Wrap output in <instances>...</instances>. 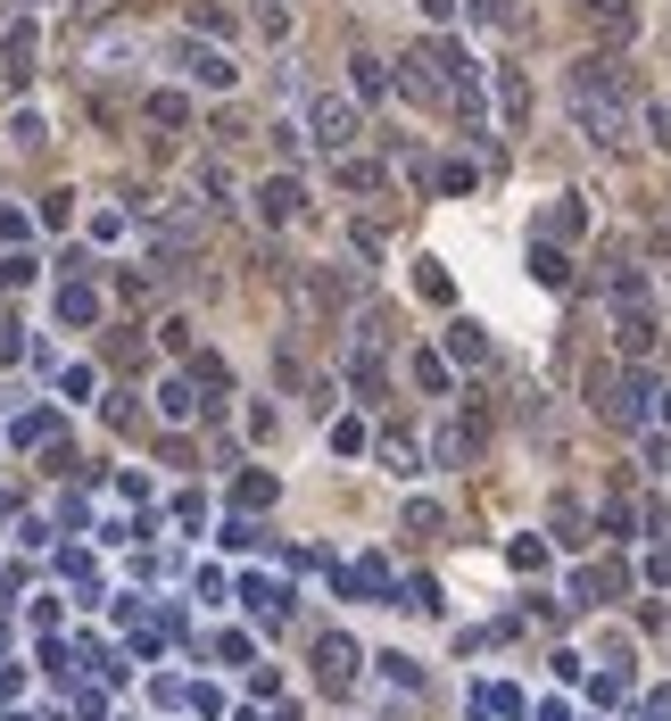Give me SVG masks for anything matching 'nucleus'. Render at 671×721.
Segmentation results:
<instances>
[{
  "mask_svg": "<svg viewBox=\"0 0 671 721\" xmlns=\"http://www.w3.org/2000/svg\"><path fill=\"white\" fill-rule=\"evenodd\" d=\"M356 134H365V116H356V100L349 92H307V141L316 150H356Z\"/></svg>",
  "mask_w": 671,
  "mask_h": 721,
  "instance_id": "f257e3e1",
  "label": "nucleus"
},
{
  "mask_svg": "<svg viewBox=\"0 0 671 721\" xmlns=\"http://www.w3.org/2000/svg\"><path fill=\"white\" fill-rule=\"evenodd\" d=\"M572 125H580V134H589L605 158L630 150V108H622V100H605V92H572Z\"/></svg>",
  "mask_w": 671,
  "mask_h": 721,
  "instance_id": "f03ea898",
  "label": "nucleus"
},
{
  "mask_svg": "<svg viewBox=\"0 0 671 721\" xmlns=\"http://www.w3.org/2000/svg\"><path fill=\"white\" fill-rule=\"evenodd\" d=\"M589 390H596V415H605V423H647V381L614 374V365H596Z\"/></svg>",
  "mask_w": 671,
  "mask_h": 721,
  "instance_id": "7ed1b4c3",
  "label": "nucleus"
},
{
  "mask_svg": "<svg viewBox=\"0 0 671 721\" xmlns=\"http://www.w3.org/2000/svg\"><path fill=\"white\" fill-rule=\"evenodd\" d=\"M572 18L589 25L596 50H622V42L638 34V0H572Z\"/></svg>",
  "mask_w": 671,
  "mask_h": 721,
  "instance_id": "20e7f679",
  "label": "nucleus"
},
{
  "mask_svg": "<svg viewBox=\"0 0 671 721\" xmlns=\"http://www.w3.org/2000/svg\"><path fill=\"white\" fill-rule=\"evenodd\" d=\"M614 341L630 348V357H647V348H655V316L630 299V283H614Z\"/></svg>",
  "mask_w": 671,
  "mask_h": 721,
  "instance_id": "39448f33",
  "label": "nucleus"
},
{
  "mask_svg": "<svg viewBox=\"0 0 671 721\" xmlns=\"http://www.w3.org/2000/svg\"><path fill=\"white\" fill-rule=\"evenodd\" d=\"M572 92H605V100H622V92H630V76H622V58H614V50H589V58H572Z\"/></svg>",
  "mask_w": 671,
  "mask_h": 721,
  "instance_id": "423d86ee",
  "label": "nucleus"
},
{
  "mask_svg": "<svg viewBox=\"0 0 671 721\" xmlns=\"http://www.w3.org/2000/svg\"><path fill=\"white\" fill-rule=\"evenodd\" d=\"M174 67H183L191 83H207V92H224V83H232V58L207 50V42H174Z\"/></svg>",
  "mask_w": 671,
  "mask_h": 721,
  "instance_id": "0eeeda50",
  "label": "nucleus"
},
{
  "mask_svg": "<svg viewBox=\"0 0 671 721\" xmlns=\"http://www.w3.org/2000/svg\"><path fill=\"white\" fill-rule=\"evenodd\" d=\"M473 25H481L489 42H522L531 34V9H522V0H473Z\"/></svg>",
  "mask_w": 671,
  "mask_h": 721,
  "instance_id": "6e6552de",
  "label": "nucleus"
},
{
  "mask_svg": "<svg viewBox=\"0 0 671 721\" xmlns=\"http://www.w3.org/2000/svg\"><path fill=\"white\" fill-rule=\"evenodd\" d=\"M498 116H505V134L531 125V83H522V67H498Z\"/></svg>",
  "mask_w": 671,
  "mask_h": 721,
  "instance_id": "1a4fd4ad",
  "label": "nucleus"
},
{
  "mask_svg": "<svg viewBox=\"0 0 671 721\" xmlns=\"http://www.w3.org/2000/svg\"><path fill=\"white\" fill-rule=\"evenodd\" d=\"M298 208H307V191H298V183H291V174H274V183H265V191H258V216H265V225H291V216H298Z\"/></svg>",
  "mask_w": 671,
  "mask_h": 721,
  "instance_id": "9d476101",
  "label": "nucleus"
},
{
  "mask_svg": "<svg viewBox=\"0 0 671 721\" xmlns=\"http://www.w3.org/2000/svg\"><path fill=\"white\" fill-rule=\"evenodd\" d=\"M316 672H323V688H349L356 680V646L349 639H323L316 646Z\"/></svg>",
  "mask_w": 671,
  "mask_h": 721,
  "instance_id": "9b49d317",
  "label": "nucleus"
},
{
  "mask_svg": "<svg viewBox=\"0 0 671 721\" xmlns=\"http://www.w3.org/2000/svg\"><path fill=\"white\" fill-rule=\"evenodd\" d=\"M340 183H349V191H373V199H390V174L373 167V158H356V150H340Z\"/></svg>",
  "mask_w": 671,
  "mask_h": 721,
  "instance_id": "f8f14e48",
  "label": "nucleus"
},
{
  "mask_svg": "<svg viewBox=\"0 0 671 721\" xmlns=\"http://www.w3.org/2000/svg\"><path fill=\"white\" fill-rule=\"evenodd\" d=\"M0 76H9V83H25V76H34V34H25V25H18L9 42H0Z\"/></svg>",
  "mask_w": 671,
  "mask_h": 721,
  "instance_id": "ddd939ff",
  "label": "nucleus"
},
{
  "mask_svg": "<svg viewBox=\"0 0 671 721\" xmlns=\"http://www.w3.org/2000/svg\"><path fill=\"white\" fill-rule=\"evenodd\" d=\"M291 18H298L291 0H249V25H258L265 42H282V34H291Z\"/></svg>",
  "mask_w": 671,
  "mask_h": 721,
  "instance_id": "4468645a",
  "label": "nucleus"
},
{
  "mask_svg": "<svg viewBox=\"0 0 671 721\" xmlns=\"http://www.w3.org/2000/svg\"><path fill=\"white\" fill-rule=\"evenodd\" d=\"M382 465H390V473H423V448H414L407 432H382Z\"/></svg>",
  "mask_w": 671,
  "mask_h": 721,
  "instance_id": "2eb2a0df",
  "label": "nucleus"
},
{
  "mask_svg": "<svg viewBox=\"0 0 671 721\" xmlns=\"http://www.w3.org/2000/svg\"><path fill=\"white\" fill-rule=\"evenodd\" d=\"M589 225V208H580V191H564L556 208H547V241H564V232H580Z\"/></svg>",
  "mask_w": 671,
  "mask_h": 721,
  "instance_id": "dca6fc26",
  "label": "nucleus"
},
{
  "mask_svg": "<svg viewBox=\"0 0 671 721\" xmlns=\"http://www.w3.org/2000/svg\"><path fill=\"white\" fill-rule=\"evenodd\" d=\"M447 348H456L465 365H481L489 357V332H481V323H447Z\"/></svg>",
  "mask_w": 671,
  "mask_h": 721,
  "instance_id": "f3484780",
  "label": "nucleus"
},
{
  "mask_svg": "<svg viewBox=\"0 0 671 721\" xmlns=\"http://www.w3.org/2000/svg\"><path fill=\"white\" fill-rule=\"evenodd\" d=\"M158 415H167V423H191V415H200V399H191L183 381H167V390H158Z\"/></svg>",
  "mask_w": 671,
  "mask_h": 721,
  "instance_id": "a211bd4d",
  "label": "nucleus"
},
{
  "mask_svg": "<svg viewBox=\"0 0 671 721\" xmlns=\"http://www.w3.org/2000/svg\"><path fill=\"white\" fill-rule=\"evenodd\" d=\"M638 125H647V141L671 158V108H663V100H647V108H638Z\"/></svg>",
  "mask_w": 671,
  "mask_h": 721,
  "instance_id": "6ab92c4d",
  "label": "nucleus"
},
{
  "mask_svg": "<svg viewBox=\"0 0 671 721\" xmlns=\"http://www.w3.org/2000/svg\"><path fill=\"white\" fill-rule=\"evenodd\" d=\"M191 25H200V34H232V25H241V18H232L224 0H200V9H191Z\"/></svg>",
  "mask_w": 671,
  "mask_h": 721,
  "instance_id": "aec40b11",
  "label": "nucleus"
},
{
  "mask_svg": "<svg viewBox=\"0 0 671 721\" xmlns=\"http://www.w3.org/2000/svg\"><path fill=\"white\" fill-rule=\"evenodd\" d=\"M58 316H67V323H92V316H100V299L75 283V290H58Z\"/></svg>",
  "mask_w": 671,
  "mask_h": 721,
  "instance_id": "412c9836",
  "label": "nucleus"
},
{
  "mask_svg": "<svg viewBox=\"0 0 671 721\" xmlns=\"http://www.w3.org/2000/svg\"><path fill=\"white\" fill-rule=\"evenodd\" d=\"M149 116H158V125H183L191 108H183V92H158V100H149Z\"/></svg>",
  "mask_w": 671,
  "mask_h": 721,
  "instance_id": "4be33fe9",
  "label": "nucleus"
},
{
  "mask_svg": "<svg viewBox=\"0 0 671 721\" xmlns=\"http://www.w3.org/2000/svg\"><path fill=\"white\" fill-rule=\"evenodd\" d=\"M556 539H564V548H580V506H572V497L556 506Z\"/></svg>",
  "mask_w": 671,
  "mask_h": 721,
  "instance_id": "5701e85b",
  "label": "nucleus"
},
{
  "mask_svg": "<svg viewBox=\"0 0 671 721\" xmlns=\"http://www.w3.org/2000/svg\"><path fill=\"white\" fill-rule=\"evenodd\" d=\"M414 381H423V390H440V399H447V365H440V357H414Z\"/></svg>",
  "mask_w": 671,
  "mask_h": 721,
  "instance_id": "b1692460",
  "label": "nucleus"
},
{
  "mask_svg": "<svg viewBox=\"0 0 671 721\" xmlns=\"http://www.w3.org/2000/svg\"><path fill=\"white\" fill-rule=\"evenodd\" d=\"M9 357H18V332H9V323H0V365H9Z\"/></svg>",
  "mask_w": 671,
  "mask_h": 721,
  "instance_id": "393cba45",
  "label": "nucleus"
},
{
  "mask_svg": "<svg viewBox=\"0 0 671 721\" xmlns=\"http://www.w3.org/2000/svg\"><path fill=\"white\" fill-rule=\"evenodd\" d=\"M423 18H456V0H423Z\"/></svg>",
  "mask_w": 671,
  "mask_h": 721,
  "instance_id": "a878e982",
  "label": "nucleus"
},
{
  "mask_svg": "<svg viewBox=\"0 0 671 721\" xmlns=\"http://www.w3.org/2000/svg\"><path fill=\"white\" fill-rule=\"evenodd\" d=\"M663 399H671V390H663Z\"/></svg>",
  "mask_w": 671,
  "mask_h": 721,
  "instance_id": "bb28decb",
  "label": "nucleus"
}]
</instances>
